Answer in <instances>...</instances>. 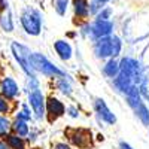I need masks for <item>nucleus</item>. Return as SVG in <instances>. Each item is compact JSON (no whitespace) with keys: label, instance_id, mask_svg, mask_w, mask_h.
<instances>
[{"label":"nucleus","instance_id":"obj_21","mask_svg":"<svg viewBox=\"0 0 149 149\" xmlns=\"http://www.w3.org/2000/svg\"><path fill=\"white\" fill-rule=\"evenodd\" d=\"M122 42L118 36H110V49H112V58H115L121 54Z\"/></svg>","mask_w":149,"mask_h":149},{"label":"nucleus","instance_id":"obj_11","mask_svg":"<svg viewBox=\"0 0 149 149\" xmlns=\"http://www.w3.org/2000/svg\"><path fill=\"white\" fill-rule=\"evenodd\" d=\"M94 54L97 58H112V49H110V36L97 39L94 43Z\"/></svg>","mask_w":149,"mask_h":149},{"label":"nucleus","instance_id":"obj_33","mask_svg":"<svg viewBox=\"0 0 149 149\" xmlns=\"http://www.w3.org/2000/svg\"><path fill=\"white\" fill-rule=\"evenodd\" d=\"M146 97H148V102H149V93H148V94H146Z\"/></svg>","mask_w":149,"mask_h":149},{"label":"nucleus","instance_id":"obj_34","mask_svg":"<svg viewBox=\"0 0 149 149\" xmlns=\"http://www.w3.org/2000/svg\"><path fill=\"white\" fill-rule=\"evenodd\" d=\"M0 17H2V12H0Z\"/></svg>","mask_w":149,"mask_h":149},{"label":"nucleus","instance_id":"obj_10","mask_svg":"<svg viewBox=\"0 0 149 149\" xmlns=\"http://www.w3.org/2000/svg\"><path fill=\"white\" fill-rule=\"evenodd\" d=\"M94 110L106 124H109V125H113V124L116 122L115 113L109 109V106L106 104V102L103 100V98H95L94 100Z\"/></svg>","mask_w":149,"mask_h":149},{"label":"nucleus","instance_id":"obj_15","mask_svg":"<svg viewBox=\"0 0 149 149\" xmlns=\"http://www.w3.org/2000/svg\"><path fill=\"white\" fill-rule=\"evenodd\" d=\"M5 143L9 146V149H26V140L19 136L14 134V133H9L3 137Z\"/></svg>","mask_w":149,"mask_h":149},{"label":"nucleus","instance_id":"obj_1","mask_svg":"<svg viewBox=\"0 0 149 149\" xmlns=\"http://www.w3.org/2000/svg\"><path fill=\"white\" fill-rule=\"evenodd\" d=\"M30 64H31L34 72H39V73L45 74V76H52V78H63V76H66V73L63 70H61L60 67H57L55 64H52L51 61L40 52H31Z\"/></svg>","mask_w":149,"mask_h":149},{"label":"nucleus","instance_id":"obj_7","mask_svg":"<svg viewBox=\"0 0 149 149\" xmlns=\"http://www.w3.org/2000/svg\"><path fill=\"white\" fill-rule=\"evenodd\" d=\"M29 103L33 109V113L37 119L45 118V97L39 88L29 91Z\"/></svg>","mask_w":149,"mask_h":149},{"label":"nucleus","instance_id":"obj_12","mask_svg":"<svg viewBox=\"0 0 149 149\" xmlns=\"http://www.w3.org/2000/svg\"><path fill=\"white\" fill-rule=\"evenodd\" d=\"M54 49H55V52L58 54V57L63 61H69L72 58L73 49H72V45L67 40H63V39L55 40L54 42Z\"/></svg>","mask_w":149,"mask_h":149},{"label":"nucleus","instance_id":"obj_16","mask_svg":"<svg viewBox=\"0 0 149 149\" xmlns=\"http://www.w3.org/2000/svg\"><path fill=\"white\" fill-rule=\"evenodd\" d=\"M10 131L24 139V137H27V136H29L30 128H29V125H27V122L19 121V119H15L14 122H10Z\"/></svg>","mask_w":149,"mask_h":149},{"label":"nucleus","instance_id":"obj_24","mask_svg":"<svg viewBox=\"0 0 149 149\" xmlns=\"http://www.w3.org/2000/svg\"><path fill=\"white\" fill-rule=\"evenodd\" d=\"M15 119H19V121H24V122H29L31 119V113H30V109H29L27 104H22V109L19 112H17Z\"/></svg>","mask_w":149,"mask_h":149},{"label":"nucleus","instance_id":"obj_26","mask_svg":"<svg viewBox=\"0 0 149 149\" xmlns=\"http://www.w3.org/2000/svg\"><path fill=\"white\" fill-rule=\"evenodd\" d=\"M109 0H91V5H90V14H95V12L102 10L103 5L107 3Z\"/></svg>","mask_w":149,"mask_h":149},{"label":"nucleus","instance_id":"obj_27","mask_svg":"<svg viewBox=\"0 0 149 149\" xmlns=\"http://www.w3.org/2000/svg\"><path fill=\"white\" fill-rule=\"evenodd\" d=\"M110 9L106 8L103 10H98V14H97V21H109V17H110Z\"/></svg>","mask_w":149,"mask_h":149},{"label":"nucleus","instance_id":"obj_31","mask_svg":"<svg viewBox=\"0 0 149 149\" xmlns=\"http://www.w3.org/2000/svg\"><path fill=\"white\" fill-rule=\"evenodd\" d=\"M119 149H134V148H133L130 143H127V142L122 140V142H119Z\"/></svg>","mask_w":149,"mask_h":149},{"label":"nucleus","instance_id":"obj_3","mask_svg":"<svg viewBox=\"0 0 149 149\" xmlns=\"http://www.w3.org/2000/svg\"><path fill=\"white\" fill-rule=\"evenodd\" d=\"M21 26L30 36H39L42 31V15L37 9L29 8L21 15Z\"/></svg>","mask_w":149,"mask_h":149},{"label":"nucleus","instance_id":"obj_9","mask_svg":"<svg viewBox=\"0 0 149 149\" xmlns=\"http://www.w3.org/2000/svg\"><path fill=\"white\" fill-rule=\"evenodd\" d=\"M88 33L95 37V39H103V37H109L113 31V24L110 21H95L91 26L86 27Z\"/></svg>","mask_w":149,"mask_h":149},{"label":"nucleus","instance_id":"obj_2","mask_svg":"<svg viewBox=\"0 0 149 149\" xmlns=\"http://www.w3.org/2000/svg\"><path fill=\"white\" fill-rule=\"evenodd\" d=\"M10 49H12L14 58L17 60V63L21 67V70L26 73L29 78H36V72L33 70V67L30 64V55H31L30 49L26 45L19 43V42H12Z\"/></svg>","mask_w":149,"mask_h":149},{"label":"nucleus","instance_id":"obj_14","mask_svg":"<svg viewBox=\"0 0 149 149\" xmlns=\"http://www.w3.org/2000/svg\"><path fill=\"white\" fill-rule=\"evenodd\" d=\"M73 10H74V15L81 19L88 18V15H90L88 0H73Z\"/></svg>","mask_w":149,"mask_h":149},{"label":"nucleus","instance_id":"obj_32","mask_svg":"<svg viewBox=\"0 0 149 149\" xmlns=\"http://www.w3.org/2000/svg\"><path fill=\"white\" fill-rule=\"evenodd\" d=\"M0 149H9V146L5 143V140H3V139H0Z\"/></svg>","mask_w":149,"mask_h":149},{"label":"nucleus","instance_id":"obj_4","mask_svg":"<svg viewBox=\"0 0 149 149\" xmlns=\"http://www.w3.org/2000/svg\"><path fill=\"white\" fill-rule=\"evenodd\" d=\"M119 72L127 74L131 78V81L134 82V85H137L140 82V79L143 78L142 74V66L137 60H134L131 57H124L119 61Z\"/></svg>","mask_w":149,"mask_h":149},{"label":"nucleus","instance_id":"obj_20","mask_svg":"<svg viewBox=\"0 0 149 149\" xmlns=\"http://www.w3.org/2000/svg\"><path fill=\"white\" fill-rule=\"evenodd\" d=\"M57 88L63 93L64 95H70V94H72V85H70V81H69L66 76L58 78V81H57Z\"/></svg>","mask_w":149,"mask_h":149},{"label":"nucleus","instance_id":"obj_17","mask_svg":"<svg viewBox=\"0 0 149 149\" xmlns=\"http://www.w3.org/2000/svg\"><path fill=\"white\" fill-rule=\"evenodd\" d=\"M103 73L106 74L107 78L110 79H113L118 76V73H119V63L115 60V58H110L106 61V64L103 66Z\"/></svg>","mask_w":149,"mask_h":149},{"label":"nucleus","instance_id":"obj_30","mask_svg":"<svg viewBox=\"0 0 149 149\" xmlns=\"http://www.w3.org/2000/svg\"><path fill=\"white\" fill-rule=\"evenodd\" d=\"M8 9H9V6H8L6 0H0V12H5V10H8Z\"/></svg>","mask_w":149,"mask_h":149},{"label":"nucleus","instance_id":"obj_6","mask_svg":"<svg viewBox=\"0 0 149 149\" xmlns=\"http://www.w3.org/2000/svg\"><path fill=\"white\" fill-rule=\"evenodd\" d=\"M64 113H66V106L61 100H58L54 95H49L48 98H45V115H48V119L51 122L57 121Z\"/></svg>","mask_w":149,"mask_h":149},{"label":"nucleus","instance_id":"obj_22","mask_svg":"<svg viewBox=\"0 0 149 149\" xmlns=\"http://www.w3.org/2000/svg\"><path fill=\"white\" fill-rule=\"evenodd\" d=\"M9 133H10V121L6 116L0 115V139H3Z\"/></svg>","mask_w":149,"mask_h":149},{"label":"nucleus","instance_id":"obj_18","mask_svg":"<svg viewBox=\"0 0 149 149\" xmlns=\"http://www.w3.org/2000/svg\"><path fill=\"white\" fill-rule=\"evenodd\" d=\"M133 110H134L136 116L140 119V122L143 124V125H145V127H149V109H148V106L145 104V102L140 103L137 107H134Z\"/></svg>","mask_w":149,"mask_h":149},{"label":"nucleus","instance_id":"obj_19","mask_svg":"<svg viewBox=\"0 0 149 149\" xmlns=\"http://www.w3.org/2000/svg\"><path fill=\"white\" fill-rule=\"evenodd\" d=\"M0 26H2V29L5 31H12L14 30V21H12V14L10 10H5L2 17H0Z\"/></svg>","mask_w":149,"mask_h":149},{"label":"nucleus","instance_id":"obj_28","mask_svg":"<svg viewBox=\"0 0 149 149\" xmlns=\"http://www.w3.org/2000/svg\"><path fill=\"white\" fill-rule=\"evenodd\" d=\"M66 112L69 113V116H72V118H78V116H79V110L74 107V106H69V107L66 109Z\"/></svg>","mask_w":149,"mask_h":149},{"label":"nucleus","instance_id":"obj_8","mask_svg":"<svg viewBox=\"0 0 149 149\" xmlns=\"http://www.w3.org/2000/svg\"><path fill=\"white\" fill-rule=\"evenodd\" d=\"M0 95H3L6 100L14 102L19 95V86L17 81L10 76H6L0 81Z\"/></svg>","mask_w":149,"mask_h":149},{"label":"nucleus","instance_id":"obj_5","mask_svg":"<svg viewBox=\"0 0 149 149\" xmlns=\"http://www.w3.org/2000/svg\"><path fill=\"white\" fill-rule=\"evenodd\" d=\"M66 136L72 145H74L79 149H86L91 146V131L85 128H67Z\"/></svg>","mask_w":149,"mask_h":149},{"label":"nucleus","instance_id":"obj_25","mask_svg":"<svg viewBox=\"0 0 149 149\" xmlns=\"http://www.w3.org/2000/svg\"><path fill=\"white\" fill-rule=\"evenodd\" d=\"M67 6H69V0H55L54 2V8L57 10V14L61 17L67 12Z\"/></svg>","mask_w":149,"mask_h":149},{"label":"nucleus","instance_id":"obj_29","mask_svg":"<svg viewBox=\"0 0 149 149\" xmlns=\"http://www.w3.org/2000/svg\"><path fill=\"white\" fill-rule=\"evenodd\" d=\"M54 149H72V146L64 142H57V143H54Z\"/></svg>","mask_w":149,"mask_h":149},{"label":"nucleus","instance_id":"obj_13","mask_svg":"<svg viewBox=\"0 0 149 149\" xmlns=\"http://www.w3.org/2000/svg\"><path fill=\"white\" fill-rule=\"evenodd\" d=\"M113 85H115V88H116L119 93H122L124 95H125V94L128 93V90L134 85V82L131 81L130 76H127V74H124V73L119 72L118 76L113 78Z\"/></svg>","mask_w":149,"mask_h":149},{"label":"nucleus","instance_id":"obj_23","mask_svg":"<svg viewBox=\"0 0 149 149\" xmlns=\"http://www.w3.org/2000/svg\"><path fill=\"white\" fill-rule=\"evenodd\" d=\"M10 112H12V102L6 100L3 95H0V115L6 116Z\"/></svg>","mask_w":149,"mask_h":149}]
</instances>
